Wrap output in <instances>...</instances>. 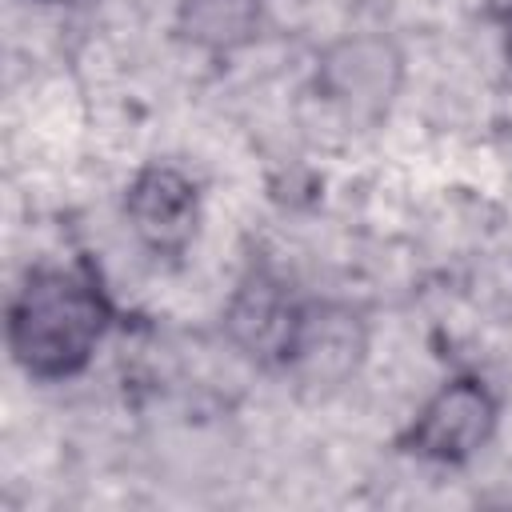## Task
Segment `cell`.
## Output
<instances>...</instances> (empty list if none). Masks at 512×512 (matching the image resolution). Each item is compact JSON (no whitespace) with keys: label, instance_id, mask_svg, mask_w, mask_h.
<instances>
[{"label":"cell","instance_id":"cell-4","mask_svg":"<svg viewBox=\"0 0 512 512\" xmlns=\"http://www.w3.org/2000/svg\"><path fill=\"white\" fill-rule=\"evenodd\" d=\"M404 52L384 32H348L316 60V92L352 124H380L400 96Z\"/></svg>","mask_w":512,"mask_h":512},{"label":"cell","instance_id":"cell-8","mask_svg":"<svg viewBox=\"0 0 512 512\" xmlns=\"http://www.w3.org/2000/svg\"><path fill=\"white\" fill-rule=\"evenodd\" d=\"M500 40H504V60L512 68V4L504 8V20H500Z\"/></svg>","mask_w":512,"mask_h":512},{"label":"cell","instance_id":"cell-9","mask_svg":"<svg viewBox=\"0 0 512 512\" xmlns=\"http://www.w3.org/2000/svg\"><path fill=\"white\" fill-rule=\"evenodd\" d=\"M36 4H76V0H36Z\"/></svg>","mask_w":512,"mask_h":512},{"label":"cell","instance_id":"cell-3","mask_svg":"<svg viewBox=\"0 0 512 512\" xmlns=\"http://www.w3.org/2000/svg\"><path fill=\"white\" fill-rule=\"evenodd\" d=\"M368 360V324L352 304L340 300H304L292 328L280 372L308 400H328Z\"/></svg>","mask_w":512,"mask_h":512},{"label":"cell","instance_id":"cell-7","mask_svg":"<svg viewBox=\"0 0 512 512\" xmlns=\"http://www.w3.org/2000/svg\"><path fill=\"white\" fill-rule=\"evenodd\" d=\"M264 0H176V32L204 56H232L260 40Z\"/></svg>","mask_w":512,"mask_h":512},{"label":"cell","instance_id":"cell-5","mask_svg":"<svg viewBox=\"0 0 512 512\" xmlns=\"http://www.w3.org/2000/svg\"><path fill=\"white\" fill-rule=\"evenodd\" d=\"M124 220L144 252L176 260L200 232V188L172 164H148L124 188Z\"/></svg>","mask_w":512,"mask_h":512},{"label":"cell","instance_id":"cell-2","mask_svg":"<svg viewBox=\"0 0 512 512\" xmlns=\"http://www.w3.org/2000/svg\"><path fill=\"white\" fill-rule=\"evenodd\" d=\"M500 424V400L488 380L460 372L444 380L404 424L396 448L428 464H468L488 448Z\"/></svg>","mask_w":512,"mask_h":512},{"label":"cell","instance_id":"cell-1","mask_svg":"<svg viewBox=\"0 0 512 512\" xmlns=\"http://www.w3.org/2000/svg\"><path fill=\"white\" fill-rule=\"evenodd\" d=\"M112 320L116 304L88 260L40 264L8 300V352L24 376L60 384L92 364Z\"/></svg>","mask_w":512,"mask_h":512},{"label":"cell","instance_id":"cell-6","mask_svg":"<svg viewBox=\"0 0 512 512\" xmlns=\"http://www.w3.org/2000/svg\"><path fill=\"white\" fill-rule=\"evenodd\" d=\"M300 308H304V300H296L280 276L252 264L240 276V284H236V292L224 308L228 340L244 356H252L256 364L280 368V360L288 352V340H292V328L300 320Z\"/></svg>","mask_w":512,"mask_h":512}]
</instances>
